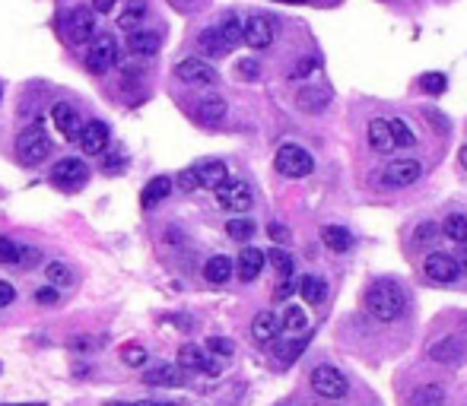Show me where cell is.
Here are the masks:
<instances>
[{"label": "cell", "mask_w": 467, "mask_h": 406, "mask_svg": "<svg viewBox=\"0 0 467 406\" xmlns=\"http://www.w3.org/2000/svg\"><path fill=\"white\" fill-rule=\"evenodd\" d=\"M365 311H369L375 321L382 324H391V321H400L407 314V296L400 289L398 282H372L369 289H365Z\"/></svg>", "instance_id": "obj_1"}, {"label": "cell", "mask_w": 467, "mask_h": 406, "mask_svg": "<svg viewBox=\"0 0 467 406\" xmlns=\"http://www.w3.org/2000/svg\"><path fill=\"white\" fill-rule=\"evenodd\" d=\"M274 168L280 175H286V178H305V175H312V168H315V159H312V152L305 150V146L283 143L274 156Z\"/></svg>", "instance_id": "obj_2"}, {"label": "cell", "mask_w": 467, "mask_h": 406, "mask_svg": "<svg viewBox=\"0 0 467 406\" xmlns=\"http://www.w3.org/2000/svg\"><path fill=\"white\" fill-rule=\"evenodd\" d=\"M61 32L70 45H83L96 38V13L86 7H74L61 16Z\"/></svg>", "instance_id": "obj_3"}, {"label": "cell", "mask_w": 467, "mask_h": 406, "mask_svg": "<svg viewBox=\"0 0 467 406\" xmlns=\"http://www.w3.org/2000/svg\"><path fill=\"white\" fill-rule=\"evenodd\" d=\"M312 391L324 400H344L350 393V381L337 365H318L312 372Z\"/></svg>", "instance_id": "obj_4"}, {"label": "cell", "mask_w": 467, "mask_h": 406, "mask_svg": "<svg viewBox=\"0 0 467 406\" xmlns=\"http://www.w3.org/2000/svg\"><path fill=\"white\" fill-rule=\"evenodd\" d=\"M48 152H51V140L45 137V131H41L39 124L26 127V131L16 137V156H20V162H26V166H39Z\"/></svg>", "instance_id": "obj_5"}, {"label": "cell", "mask_w": 467, "mask_h": 406, "mask_svg": "<svg viewBox=\"0 0 467 406\" xmlns=\"http://www.w3.org/2000/svg\"><path fill=\"white\" fill-rule=\"evenodd\" d=\"M115 64H118V42H115V35H109V32L96 35V38H92V45H90V51H86V70L102 76V73H109Z\"/></svg>", "instance_id": "obj_6"}, {"label": "cell", "mask_w": 467, "mask_h": 406, "mask_svg": "<svg viewBox=\"0 0 467 406\" xmlns=\"http://www.w3.org/2000/svg\"><path fill=\"white\" fill-rule=\"evenodd\" d=\"M175 80L188 86H214L220 80V70L204 57H185V61L175 64Z\"/></svg>", "instance_id": "obj_7"}, {"label": "cell", "mask_w": 467, "mask_h": 406, "mask_svg": "<svg viewBox=\"0 0 467 406\" xmlns=\"http://www.w3.org/2000/svg\"><path fill=\"white\" fill-rule=\"evenodd\" d=\"M216 194V203H220L223 210H232V213H245V210H251V187H248V181L242 178H226L220 187H214Z\"/></svg>", "instance_id": "obj_8"}, {"label": "cell", "mask_w": 467, "mask_h": 406, "mask_svg": "<svg viewBox=\"0 0 467 406\" xmlns=\"http://www.w3.org/2000/svg\"><path fill=\"white\" fill-rule=\"evenodd\" d=\"M423 273H426L429 282H454L461 273V263L452 254H445V251H433L423 261Z\"/></svg>", "instance_id": "obj_9"}, {"label": "cell", "mask_w": 467, "mask_h": 406, "mask_svg": "<svg viewBox=\"0 0 467 406\" xmlns=\"http://www.w3.org/2000/svg\"><path fill=\"white\" fill-rule=\"evenodd\" d=\"M464 352H467V343L461 333H445V337H439L429 346V358L439 365H458L464 358Z\"/></svg>", "instance_id": "obj_10"}, {"label": "cell", "mask_w": 467, "mask_h": 406, "mask_svg": "<svg viewBox=\"0 0 467 406\" xmlns=\"http://www.w3.org/2000/svg\"><path fill=\"white\" fill-rule=\"evenodd\" d=\"M423 178V162L419 159H391L385 168V181L391 187H410Z\"/></svg>", "instance_id": "obj_11"}, {"label": "cell", "mask_w": 467, "mask_h": 406, "mask_svg": "<svg viewBox=\"0 0 467 406\" xmlns=\"http://www.w3.org/2000/svg\"><path fill=\"white\" fill-rule=\"evenodd\" d=\"M90 178V168H86V162L83 159H61L55 168H51V181L61 187H80L83 181Z\"/></svg>", "instance_id": "obj_12"}, {"label": "cell", "mask_w": 467, "mask_h": 406, "mask_svg": "<svg viewBox=\"0 0 467 406\" xmlns=\"http://www.w3.org/2000/svg\"><path fill=\"white\" fill-rule=\"evenodd\" d=\"M245 45L254 51H264L274 45V20L270 16H251V20L245 22Z\"/></svg>", "instance_id": "obj_13"}, {"label": "cell", "mask_w": 467, "mask_h": 406, "mask_svg": "<svg viewBox=\"0 0 467 406\" xmlns=\"http://www.w3.org/2000/svg\"><path fill=\"white\" fill-rule=\"evenodd\" d=\"M76 143H80V150L86 152V156H99V152H105V146H109V124H105V121H90V124H83Z\"/></svg>", "instance_id": "obj_14"}, {"label": "cell", "mask_w": 467, "mask_h": 406, "mask_svg": "<svg viewBox=\"0 0 467 406\" xmlns=\"http://www.w3.org/2000/svg\"><path fill=\"white\" fill-rule=\"evenodd\" d=\"M39 251L35 248H26V245H16L13 238H0V263H7V267H32L39 263Z\"/></svg>", "instance_id": "obj_15"}, {"label": "cell", "mask_w": 467, "mask_h": 406, "mask_svg": "<svg viewBox=\"0 0 467 406\" xmlns=\"http://www.w3.org/2000/svg\"><path fill=\"white\" fill-rule=\"evenodd\" d=\"M159 45H162V35L156 32V29H127V51L137 57H150L159 51Z\"/></svg>", "instance_id": "obj_16"}, {"label": "cell", "mask_w": 467, "mask_h": 406, "mask_svg": "<svg viewBox=\"0 0 467 406\" xmlns=\"http://www.w3.org/2000/svg\"><path fill=\"white\" fill-rule=\"evenodd\" d=\"M144 384L150 387H181L185 384V368L172 362H162L156 368H146L144 372Z\"/></svg>", "instance_id": "obj_17"}, {"label": "cell", "mask_w": 467, "mask_h": 406, "mask_svg": "<svg viewBox=\"0 0 467 406\" xmlns=\"http://www.w3.org/2000/svg\"><path fill=\"white\" fill-rule=\"evenodd\" d=\"M295 105H299L305 115H321L330 105V89L328 86H318V83L302 86V89L295 92Z\"/></svg>", "instance_id": "obj_18"}, {"label": "cell", "mask_w": 467, "mask_h": 406, "mask_svg": "<svg viewBox=\"0 0 467 406\" xmlns=\"http://www.w3.org/2000/svg\"><path fill=\"white\" fill-rule=\"evenodd\" d=\"M51 121H55V127L61 131V137H64V140H76V137H80L83 121H80V115H76L74 105L57 102L55 108H51Z\"/></svg>", "instance_id": "obj_19"}, {"label": "cell", "mask_w": 467, "mask_h": 406, "mask_svg": "<svg viewBox=\"0 0 467 406\" xmlns=\"http://www.w3.org/2000/svg\"><path fill=\"white\" fill-rule=\"evenodd\" d=\"M264 263H267V254L261 248H245L239 254V261H235V273H239L242 282H254L261 276Z\"/></svg>", "instance_id": "obj_20"}, {"label": "cell", "mask_w": 467, "mask_h": 406, "mask_svg": "<svg viewBox=\"0 0 467 406\" xmlns=\"http://www.w3.org/2000/svg\"><path fill=\"white\" fill-rule=\"evenodd\" d=\"M280 331H283V324H280V317H277L274 311H261V314H254V321H251V337H254V343H261V346L274 343Z\"/></svg>", "instance_id": "obj_21"}, {"label": "cell", "mask_w": 467, "mask_h": 406, "mask_svg": "<svg viewBox=\"0 0 467 406\" xmlns=\"http://www.w3.org/2000/svg\"><path fill=\"white\" fill-rule=\"evenodd\" d=\"M179 365L185 368V372H207V375L220 372V365L210 362V358H204V352H200L194 343H185L179 349Z\"/></svg>", "instance_id": "obj_22"}, {"label": "cell", "mask_w": 467, "mask_h": 406, "mask_svg": "<svg viewBox=\"0 0 467 406\" xmlns=\"http://www.w3.org/2000/svg\"><path fill=\"white\" fill-rule=\"evenodd\" d=\"M197 168V178H200V187H220L223 181L229 178V168H226V162L223 159H207V162H200V166H194Z\"/></svg>", "instance_id": "obj_23"}, {"label": "cell", "mask_w": 467, "mask_h": 406, "mask_svg": "<svg viewBox=\"0 0 467 406\" xmlns=\"http://www.w3.org/2000/svg\"><path fill=\"white\" fill-rule=\"evenodd\" d=\"M169 194H172V178H169V175H159V178L146 181L144 194H140V207L144 210L159 207V200H165Z\"/></svg>", "instance_id": "obj_24"}, {"label": "cell", "mask_w": 467, "mask_h": 406, "mask_svg": "<svg viewBox=\"0 0 467 406\" xmlns=\"http://www.w3.org/2000/svg\"><path fill=\"white\" fill-rule=\"evenodd\" d=\"M197 48L204 51V55L226 57L229 51H232V45L226 42V35H223V32H220V26H216V29H204V32L197 35Z\"/></svg>", "instance_id": "obj_25"}, {"label": "cell", "mask_w": 467, "mask_h": 406, "mask_svg": "<svg viewBox=\"0 0 467 406\" xmlns=\"http://www.w3.org/2000/svg\"><path fill=\"white\" fill-rule=\"evenodd\" d=\"M365 133H369V146L375 152H391L394 150V137H391V127H388L385 117H372Z\"/></svg>", "instance_id": "obj_26"}, {"label": "cell", "mask_w": 467, "mask_h": 406, "mask_svg": "<svg viewBox=\"0 0 467 406\" xmlns=\"http://www.w3.org/2000/svg\"><path fill=\"white\" fill-rule=\"evenodd\" d=\"M232 270H235L232 257L216 254V257H210V261L204 263V280H207V282H214V286H220V282H229Z\"/></svg>", "instance_id": "obj_27"}, {"label": "cell", "mask_w": 467, "mask_h": 406, "mask_svg": "<svg viewBox=\"0 0 467 406\" xmlns=\"http://www.w3.org/2000/svg\"><path fill=\"white\" fill-rule=\"evenodd\" d=\"M321 241H324V248L337 251V254H344V251L353 248V235H350V229H344V226H324Z\"/></svg>", "instance_id": "obj_28"}, {"label": "cell", "mask_w": 467, "mask_h": 406, "mask_svg": "<svg viewBox=\"0 0 467 406\" xmlns=\"http://www.w3.org/2000/svg\"><path fill=\"white\" fill-rule=\"evenodd\" d=\"M197 117L204 121V124H216V121H223L226 117V99L223 96H207L197 102Z\"/></svg>", "instance_id": "obj_29"}, {"label": "cell", "mask_w": 467, "mask_h": 406, "mask_svg": "<svg viewBox=\"0 0 467 406\" xmlns=\"http://www.w3.org/2000/svg\"><path fill=\"white\" fill-rule=\"evenodd\" d=\"M299 292H302V298L309 305H321L328 298V282L321 276H302L299 280Z\"/></svg>", "instance_id": "obj_30"}, {"label": "cell", "mask_w": 467, "mask_h": 406, "mask_svg": "<svg viewBox=\"0 0 467 406\" xmlns=\"http://www.w3.org/2000/svg\"><path fill=\"white\" fill-rule=\"evenodd\" d=\"M445 403V387L442 384H419L410 397V406H442Z\"/></svg>", "instance_id": "obj_31"}, {"label": "cell", "mask_w": 467, "mask_h": 406, "mask_svg": "<svg viewBox=\"0 0 467 406\" xmlns=\"http://www.w3.org/2000/svg\"><path fill=\"white\" fill-rule=\"evenodd\" d=\"M286 337H289V333H286ZM309 340H312L309 333H299V337H289L283 346H277V358H280L283 365H293L295 358H299V356H302V352H305V346H309Z\"/></svg>", "instance_id": "obj_32"}, {"label": "cell", "mask_w": 467, "mask_h": 406, "mask_svg": "<svg viewBox=\"0 0 467 406\" xmlns=\"http://www.w3.org/2000/svg\"><path fill=\"white\" fill-rule=\"evenodd\" d=\"M442 232H445V238H452L454 245H467V216L464 213L445 216V222H442Z\"/></svg>", "instance_id": "obj_33"}, {"label": "cell", "mask_w": 467, "mask_h": 406, "mask_svg": "<svg viewBox=\"0 0 467 406\" xmlns=\"http://www.w3.org/2000/svg\"><path fill=\"white\" fill-rule=\"evenodd\" d=\"M388 127H391L394 146H400V150H410V146L417 143V133L410 131V124H407L404 117H388Z\"/></svg>", "instance_id": "obj_34"}, {"label": "cell", "mask_w": 467, "mask_h": 406, "mask_svg": "<svg viewBox=\"0 0 467 406\" xmlns=\"http://www.w3.org/2000/svg\"><path fill=\"white\" fill-rule=\"evenodd\" d=\"M220 32L226 35V42L232 45V48H235L239 42H245V22L239 20V13H226V16H223Z\"/></svg>", "instance_id": "obj_35"}, {"label": "cell", "mask_w": 467, "mask_h": 406, "mask_svg": "<svg viewBox=\"0 0 467 406\" xmlns=\"http://www.w3.org/2000/svg\"><path fill=\"white\" fill-rule=\"evenodd\" d=\"M280 324H283V331L286 333H299L305 331V324H309V317H305L302 308H295V305H286L280 314Z\"/></svg>", "instance_id": "obj_36"}, {"label": "cell", "mask_w": 467, "mask_h": 406, "mask_svg": "<svg viewBox=\"0 0 467 406\" xmlns=\"http://www.w3.org/2000/svg\"><path fill=\"white\" fill-rule=\"evenodd\" d=\"M144 16H146V0H131L127 10L118 16V26H121V29H137Z\"/></svg>", "instance_id": "obj_37"}, {"label": "cell", "mask_w": 467, "mask_h": 406, "mask_svg": "<svg viewBox=\"0 0 467 406\" xmlns=\"http://www.w3.org/2000/svg\"><path fill=\"white\" fill-rule=\"evenodd\" d=\"M258 232V226H254L251 219H229L226 222V235L232 241H242V245H245L248 238H251V235Z\"/></svg>", "instance_id": "obj_38"}, {"label": "cell", "mask_w": 467, "mask_h": 406, "mask_svg": "<svg viewBox=\"0 0 467 406\" xmlns=\"http://www.w3.org/2000/svg\"><path fill=\"white\" fill-rule=\"evenodd\" d=\"M45 276H48L51 286H67V282H74L70 267H67V263H61V261H51L48 267H45Z\"/></svg>", "instance_id": "obj_39"}, {"label": "cell", "mask_w": 467, "mask_h": 406, "mask_svg": "<svg viewBox=\"0 0 467 406\" xmlns=\"http://www.w3.org/2000/svg\"><path fill=\"white\" fill-rule=\"evenodd\" d=\"M419 89L429 92V96H442V92L448 89L445 73H423L419 76Z\"/></svg>", "instance_id": "obj_40"}, {"label": "cell", "mask_w": 467, "mask_h": 406, "mask_svg": "<svg viewBox=\"0 0 467 406\" xmlns=\"http://www.w3.org/2000/svg\"><path fill=\"white\" fill-rule=\"evenodd\" d=\"M121 362L127 365V368H140V365L146 362V349L140 343H124L121 346Z\"/></svg>", "instance_id": "obj_41"}, {"label": "cell", "mask_w": 467, "mask_h": 406, "mask_svg": "<svg viewBox=\"0 0 467 406\" xmlns=\"http://www.w3.org/2000/svg\"><path fill=\"white\" fill-rule=\"evenodd\" d=\"M267 263L277 270V273H280V280H286V276L293 273V257H289L286 251H280V248L270 251V254H267Z\"/></svg>", "instance_id": "obj_42"}, {"label": "cell", "mask_w": 467, "mask_h": 406, "mask_svg": "<svg viewBox=\"0 0 467 406\" xmlns=\"http://www.w3.org/2000/svg\"><path fill=\"white\" fill-rule=\"evenodd\" d=\"M433 238H439V226H435V222H419L417 235H413V245H417V248H426Z\"/></svg>", "instance_id": "obj_43"}, {"label": "cell", "mask_w": 467, "mask_h": 406, "mask_svg": "<svg viewBox=\"0 0 467 406\" xmlns=\"http://www.w3.org/2000/svg\"><path fill=\"white\" fill-rule=\"evenodd\" d=\"M207 349L214 352V356H223V358L235 356V343H232V340H226V337H210V340H207Z\"/></svg>", "instance_id": "obj_44"}, {"label": "cell", "mask_w": 467, "mask_h": 406, "mask_svg": "<svg viewBox=\"0 0 467 406\" xmlns=\"http://www.w3.org/2000/svg\"><path fill=\"white\" fill-rule=\"evenodd\" d=\"M179 187H181V191H197V187H200L197 168H185V172H179Z\"/></svg>", "instance_id": "obj_45"}, {"label": "cell", "mask_w": 467, "mask_h": 406, "mask_svg": "<svg viewBox=\"0 0 467 406\" xmlns=\"http://www.w3.org/2000/svg\"><path fill=\"white\" fill-rule=\"evenodd\" d=\"M315 67H318V61H312V57H305V61H299L293 70H289V80H302V76L315 73Z\"/></svg>", "instance_id": "obj_46"}, {"label": "cell", "mask_w": 467, "mask_h": 406, "mask_svg": "<svg viewBox=\"0 0 467 406\" xmlns=\"http://www.w3.org/2000/svg\"><path fill=\"white\" fill-rule=\"evenodd\" d=\"M235 70H239L245 80H258V76H261V64H258V61H239V64H235Z\"/></svg>", "instance_id": "obj_47"}, {"label": "cell", "mask_w": 467, "mask_h": 406, "mask_svg": "<svg viewBox=\"0 0 467 406\" xmlns=\"http://www.w3.org/2000/svg\"><path fill=\"white\" fill-rule=\"evenodd\" d=\"M121 168H124V156H121V152H115L111 159H105V162H102V172L105 175H115V172H121Z\"/></svg>", "instance_id": "obj_48"}, {"label": "cell", "mask_w": 467, "mask_h": 406, "mask_svg": "<svg viewBox=\"0 0 467 406\" xmlns=\"http://www.w3.org/2000/svg\"><path fill=\"white\" fill-rule=\"evenodd\" d=\"M267 232H270V238H274L277 245H283V241H289V229H283L280 222H270V226H267Z\"/></svg>", "instance_id": "obj_49"}, {"label": "cell", "mask_w": 467, "mask_h": 406, "mask_svg": "<svg viewBox=\"0 0 467 406\" xmlns=\"http://www.w3.org/2000/svg\"><path fill=\"white\" fill-rule=\"evenodd\" d=\"M35 298H39L41 305L57 302V286H45V289H39V292H35Z\"/></svg>", "instance_id": "obj_50"}, {"label": "cell", "mask_w": 467, "mask_h": 406, "mask_svg": "<svg viewBox=\"0 0 467 406\" xmlns=\"http://www.w3.org/2000/svg\"><path fill=\"white\" fill-rule=\"evenodd\" d=\"M92 346H96V340H90V337H74V340H70V349H74V352H90Z\"/></svg>", "instance_id": "obj_51"}, {"label": "cell", "mask_w": 467, "mask_h": 406, "mask_svg": "<svg viewBox=\"0 0 467 406\" xmlns=\"http://www.w3.org/2000/svg\"><path fill=\"white\" fill-rule=\"evenodd\" d=\"M13 298H16V289H13V286H10V282H0V308H7Z\"/></svg>", "instance_id": "obj_52"}, {"label": "cell", "mask_w": 467, "mask_h": 406, "mask_svg": "<svg viewBox=\"0 0 467 406\" xmlns=\"http://www.w3.org/2000/svg\"><path fill=\"white\" fill-rule=\"evenodd\" d=\"M293 289H295V286L289 282V276H286V280H283L280 286L274 289V298H277V302H283V298H289V296H293Z\"/></svg>", "instance_id": "obj_53"}, {"label": "cell", "mask_w": 467, "mask_h": 406, "mask_svg": "<svg viewBox=\"0 0 467 406\" xmlns=\"http://www.w3.org/2000/svg\"><path fill=\"white\" fill-rule=\"evenodd\" d=\"M105 406H179V403H159V400H134V403H105Z\"/></svg>", "instance_id": "obj_54"}, {"label": "cell", "mask_w": 467, "mask_h": 406, "mask_svg": "<svg viewBox=\"0 0 467 406\" xmlns=\"http://www.w3.org/2000/svg\"><path fill=\"white\" fill-rule=\"evenodd\" d=\"M92 10H96V13H111V10H115V0H92Z\"/></svg>", "instance_id": "obj_55"}, {"label": "cell", "mask_w": 467, "mask_h": 406, "mask_svg": "<svg viewBox=\"0 0 467 406\" xmlns=\"http://www.w3.org/2000/svg\"><path fill=\"white\" fill-rule=\"evenodd\" d=\"M458 159H461V166L467 168V146H461V152H458Z\"/></svg>", "instance_id": "obj_56"}, {"label": "cell", "mask_w": 467, "mask_h": 406, "mask_svg": "<svg viewBox=\"0 0 467 406\" xmlns=\"http://www.w3.org/2000/svg\"><path fill=\"white\" fill-rule=\"evenodd\" d=\"M4 406H45V403H4Z\"/></svg>", "instance_id": "obj_57"}, {"label": "cell", "mask_w": 467, "mask_h": 406, "mask_svg": "<svg viewBox=\"0 0 467 406\" xmlns=\"http://www.w3.org/2000/svg\"><path fill=\"white\" fill-rule=\"evenodd\" d=\"M283 3H305V0H283Z\"/></svg>", "instance_id": "obj_58"}]
</instances>
